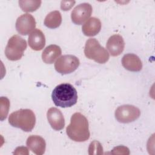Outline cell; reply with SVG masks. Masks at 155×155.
I'll return each instance as SVG.
<instances>
[{"instance_id": "2", "label": "cell", "mask_w": 155, "mask_h": 155, "mask_svg": "<svg viewBox=\"0 0 155 155\" xmlns=\"http://www.w3.org/2000/svg\"><path fill=\"white\" fill-rule=\"evenodd\" d=\"M51 99L57 107L62 108L71 107L77 102V91L70 84H61L53 90Z\"/></svg>"}, {"instance_id": "14", "label": "cell", "mask_w": 155, "mask_h": 155, "mask_svg": "<svg viewBox=\"0 0 155 155\" xmlns=\"http://www.w3.org/2000/svg\"><path fill=\"white\" fill-rule=\"evenodd\" d=\"M122 64L126 70L130 71H139L142 68L140 59L133 53L125 54L122 59Z\"/></svg>"}, {"instance_id": "21", "label": "cell", "mask_w": 155, "mask_h": 155, "mask_svg": "<svg viewBox=\"0 0 155 155\" xmlns=\"http://www.w3.org/2000/svg\"><path fill=\"white\" fill-rule=\"evenodd\" d=\"M75 1H61V8L62 10L67 11L70 9L74 4Z\"/></svg>"}, {"instance_id": "18", "label": "cell", "mask_w": 155, "mask_h": 155, "mask_svg": "<svg viewBox=\"0 0 155 155\" xmlns=\"http://www.w3.org/2000/svg\"><path fill=\"white\" fill-rule=\"evenodd\" d=\"M41 2V1L34 0H22L18 2L19 7L22 10L25 12H33L36 11L40 7Z\"/></svg>"}, {"instance_id": "15", "label": "cell", "mask_w": 155, "mask_h": 155, "mask_svg": "<svg viewBox=\"0 0 155 155\" xmlns=\"http://www.w3.org/2000/svg\"><path fill=\"white\" fill-rule=\"evenodd\" d=\"M101 29V22L99 19L92 17L89 18L82 25V30L87 36H94L99 33Z\"/></svg>"}, {"instance_id": "5", "label": "cell", "mask_w": 155, "mask_h": 155, "mask_svg": "<svg viewBox=\"0 0 155 155\" xmlns=\"http://www.w3.org/2000/svg\"><path fill=\"white\" fill-rule=\"evenodd\" d=\"M26 48V41L21 36L15 35L8 41L5 49V54L8 60L18 61L22 57Z\"/></svg>"}, {"instance_id": "4", "label": "cell", "mask_w": 155, "mask_h": 155, "mask_svg": "<svg viewBox=\"0 0 155 155\" xmlns=\"http://www.w3.org/2000/svg\"><path fill=\"white\" fill-rule=\"evenodd\" d=\"M84 54L89 59L99 64L107 62L110 58L108 51L101 45L99 41L94 38L88 39L84 47Z\"/></svg>"}, {"instance_id": "8", "label": "cell", "mask_w": 155, "mask_h": 155, "mask_svg": "<svg viewBox=\"0 0 155 155\" xmlns=\"http://www.w3.org/2000/svg\"><path fill=\"white\" fill-rule=\"evenodd\" d=\"M92 6L89 3H82L76 6L71 13V21L76 25L82 24L92 13Z\"/></svg>"}, {"instance_id": "10", "label": "cell", "mask_w": 155, "mask_h": 155, "mask_svg": "<svg viewBox=\"0 0 155 155\" xmlns=\"http://www.w3.org/2000/svg\"><path fill=\"white\" fill-rule=\"evenodd\" d=\"M48 123L51 128L56 131L61 130L65 126V119L61 110L55 107L49 108L47 113Z\"/></svg>"}, {"instance_id": "12", "label": "cell", "mask_w": 155, "mask_h": 155, "mask_svg": "<svg viewBox=\"0 0 155 155\" xmlns=\"http://www.w3.org/2000/svg\"><path fill=\"white\" fill-rule=\"evenodd\" d=\"M26 145L33 153L37 155H42L45 153L46 143L44 138L39 136H30L27 139Z\"/></svg>"}, {"instance_id": "7", "label": "cell", "mask_w": 155, "mask_h": 155, "mask_svg": "<svg viewBox=\"0 0 155 155\" xmlns=\"http://www.w3.org/2000/svg\"><path fill=\"white\" fill-rule=\"evenodd\" d=\"M114 115L118 122L127 124L137 119L140 115V111L134 105H123L117 107Z\"/></svg>"}, {"instance_id": "13", "label": "cell", "mask_w": 155, "mask_h": 155, "mask_svg": "<svg viewBox=\"0 0 155 155\" xmlns=\"http://www.w3.org/2000/svg\"><path fill=\"white\" fill-rule=\"evenodd\" d=\"M28 45L30 48L35 51L41 50L45 44V38L43 32L38 29L35 28L30 34L28 39Z\"/></svg>"}, {"instance_id": "9", "label": "cell", "mask_w": 155, "mask_h": 155, "mask_svg": "<svg viewBox=\"0 0 155 155\" xmlns=\"http://www.w3.org/2000/svg\"><path fill=\"white\" fill-rule=\"evenodd\" d=\"M15 27L18 33L21 35H27L35 29V19L31 15L23 14L16 19Z\"/></svg>"}, {"instance_id": "1", "label": "cell", "mask_w": 155, "mask_h": 155, "mask_svg": "<svg viewBox=\"0 0 155 155\" xmlns=\"http://www.w3.org/2000/svg\"><path fill=\"white\" fill-rule=\"evenodd\" d=\"M68 137L75 142H85L90 136L87 119L81 113H74L70 119V124L66 128Z\"/></svg>"}, {"instance_id": "20", "label": "cell", "mask_w": 155, "mask_h": 155, "mask_svg": "<svg viewBox=\"0 0 155 155\" xmlns=\"http://www.w3.org/2000/svg\"><path fill=\"white\" fill-rule=\"evenodd\" d=\"M102 150L103 148L101 144L97 140H94L91 142L88 148L89 154H102Z\"/></svg>"}, {"instance_id": "3", "label": "cell", "mask_w": 155, "mask_h": 155, "mask_svg": "<svg viewBox=\"0 0 155 155\" xmlns=\"http://www.w3.org/2000/svg\"><path fill=\"white\" fill-rule=\"evenodd\" d=\"M8 122L13 127L29 132L35 125L36 116L34 112L30 109H20L10 114Z\"/></svg>"}, {"instance_id": "16", "label": "cell", "mask_w": 155, "mask_h": 155, "mask_svg": "<svg viewBox=\"0 0 155 155\" xmlns=\"http://www.w3.org/2000/svg\"><path fill=\"white\" fill-rule=\"evenodd\" d=\"M61 53L62 50L59 46L54 44L50 45L42 51V59L45 64H51L61 56Z\"/></svg>"}, {"instance_id": "11", "label": "cell", "mask_w": 155, "mask_h": 155, "mask_svg": "<svg viewBox=\"0 0 155 155\" xmlns=\"http://www.w3.org/2000/svg\"><path fill=\"white\" fill-rule=\"evenodd\" d=\"M106 47L112 56H117L120 54L125 47L123 38L119 35H113L107 41Z\"/></svg>"}, {"instance_id": "19", "label": "cell", "mask_w": 155, "mask_h": 155, "mask_svg": "<svg viewBox=\"0 0 155 155\" xmlns=\"http://www.w3.org/2000/svg\"><path fill=\"white\" fill-rule=\"evenodd\" d=\"M0 102H1V114H0V117H1V120L2 121L4 119H6L9 108H10V101L8 98L6 97H1L0 99Z\"/></svg>"}, {"instance_id": "17", "label": "cell", "mask_w": 155, "mask_h": 155, "mask_svg": "<svg viewBox=\"0 0 155 155\" xmlns=\"http://www.w3.org/2000/svg\"><path fill=\"white\" fill-rule=\"evenodd\" d=\"M62 22V16L58 10L50 12L45 18L44 25L49 28H56Z\"/></svg>"}, {"instance_id": "6", "label": "cell", "mask_w": 155, "mask_h": 155, "mask_svg": "<svg viewBox=\"0 0 155 155\" xmlns=\"http://www.w3.org/2000/svg\"><path fill=\"white\" fill-rule=\"evenodd\" d=\"M80 64L79 59L71 54L61 56L54 64V68L61 74H67L75 71Z\"/></svg>"}]
</instances>
